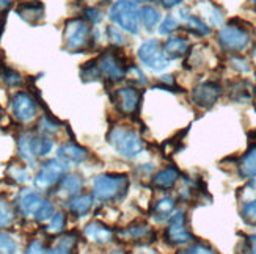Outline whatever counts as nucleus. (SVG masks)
I'll return each instance as SVG.
<instances>
[{
	"mask_svg": "<svg viewBox=\"0 0 256 254\" xmlns=\"http://www.w3.org/2000/svg\"><path fill=\"white\" fill-rule=\"evenodd\" d=\"M112 254H123V251H120V250H115V251H112Z\"/></svg>",
	"mask_w": 256,
	"mask_h": 254,
	"instance_id": "nucleus-49",
	"label": "nucleus"
},
{
	"mask_svg": "<svg viewBox=\"0 0 256 254\" xmlns=\"http://www.w3.org/2000/svg\"><path fill=\"white\" fill-rule=\"evenodd\" d=\"M160 20V13L154 6L144 5L140 8V22L146 30H152Z\"/></svg>",
	"mask_w": 256,
	"mask_h": 254,
	"instance_id": "nucleus-26",
	"label": "nucleus"
},
{
	"mask_svg": "<svg viewBox=\"0 0 256 254\" xmlns=\"http://www.w3.org/2000/svg\"><path fill=\"white\" fill-rule=\"evenodd\" d=\"M254 93V86L248 80H238L230 86V99L236 104L252 102Z\"/></svg>",
	"mask_w": 256,
	"mask_h": 254,
	"instance_id": "nucleus-14",
	"label": "nucleus"
},
{
	"mask_svg": "<svg viewBox=\"0 0 256 254\" xmlns=\"http://www.w3.org/2000/svg\"><path fill=\"white\" fill-rule=\"evenodd\" d=\"M64 47L71 52H79L85 49L92 41V28L88 25V22L84 19H70L64 24L63 31Z\"/></svg>",
	"mask_w": 256,
	"mask_h": 254,
	"instance_id": "nucleus-4",
	"label": "nucleus"
},
{
	"mask_svg": "<svg viewBox=\"0 0 256 254\" xmlns=\"http://www.w3.org/2000/svg\"><path fill=\"white\" fill-rule=\"evenodd\" d=\"M26 254H46V251H44V248H42V245H41V242L35 240V242H32V244L27 247Z\"/></svg>",
	"mask_w": 256,
	"mask_h": 254,
	"instance_id": "nucleus-43",
	"label": "nucleus"
},
{
	"mask_svg": "<svg viewBox=\"0 0 256 254\" xmlns=\"http://www.w3.org/2000/svg\"><path fill=\"white\" fill-rule=\"evenodd\" d=\"M46 254H70V251L68 250H63V248H55V250L46 251Z\"/></svg>",
	"mask_w": 256,
	"mask_h": 254,
	"instance_id": "nucleus-48",
	"label": "nucleus"
},
{
	"mask_svg": "<svg viewBox=\"0 0 256 254\" xmlns=\"http://www.w3.org/2000/svg\"><path fill=\"white\" fill-rule=\"evenodd\" d=\"M58 159L64 163H82L86 159V151L77 145H62L58 148Z\"/></svg>",
	"mask_w": 256,
	"mask_h": 254,
	"instance_id": "nucleus-19",
	"label": "nucleus"
},
{
	"mask_svg": "<svg viewBox=\"0 0 256 254\" xmlns=\"http://www.w3.org/2000/svg\"><path fill=\"white\" fill-rule=\"evenodd\" d=\"M174 207L176 203L172 196H164L160 200L156 203L154 206V215L159 222H165V220L172 218V215L174 214Z\"/></svg>",
	"mask_w": 256,
	"mask_h": 254,
	"instance_id": "nucleus-23",
	"label": "nucleus"
},
{
	"mask_svg": "<svg viewBox=\"0 0 256 254\" xmlns=\"http://www.w3.org/2000/svg\"><path fill=\"white\" fill-rule=\"evenodd\" d=\"M180 14H181V19L186 24L187 30H190L192 33H195V35L206 36V35H209V33H210V28L204 24L202 19L196 17L195 14H192L190 11H188V8H182L180 11Z\"/></svg>",
	"mask_w": 256,
	"mask_h": 254,
	"instance_id": "nucleus-18",
	"label": "nucleus"
},
{
	"mask_svg": "<svg viewBox=\"0 0 256 254\" xmlns=\"http://www.w3.org/2000/svg\"><path fill=\"white\" fill-rule=\"evenodd\" d=\"M16 13L20 19H24L28 24H38L44 17V5L38 0H32V2H22L18 8Z\"/></svg>",
	"mask_w": 256,
	"mask_h": 254,
	"instance_id": "nucleus-15",
	"label": "nucleus"
},
{
	"mask_svg": "<svg viewBox=\"0 0 256 254\" xmlns=\"http://www.w3.org/2000/svg\"><path fill=\"white\" fill-rule=\"evenodd\" d=\"M239 174L246 179L256 178V146H252L239 162Z\"/></svg>",
	"mask_w": 256,
	"mask_h": 254,
	"instance_id": "nucleus-20",
	"label": "nucleus"
},
{
	"mask_svg": "<svg viewBox=\"0 0 256 254\" xmlns=\"http://www.w3.org/2000/svg\"><path fill=\"white\" fill-rule=\"evenodd\" d=\"M84 181L77 174H66L60 181V190L66 195H76L82 189Z\"/></svg>",
	"mask_w": 256,
	"mask_h": 254,
	"instance_id": "nucleus-27",
	"label": "nucleus"
},
{
	"mask_svg": "<svg viewBox=\"0 0 256 254\" xmlns=\"http://www.w3.org/2000/svg\"><path fill=\"white\" fill-rule=\"evenodd\" d=\"M108 141L114 149L124 159H134L143 151L142 138L137 135L136 130L126 127H114L108 134Z\"/></svg>",
	"mask_w": 256,
	"mask_h": 254,
	"instance_id": "nucleus-3",
	"label": "nucleus"
},
{
	"mask_svg": "<svg viewBox=\"0 0 256 254\" xmlns=\"http://www.w3.org/2000/svg\"><path fill=\"white\" fill-rule=\"evenodd\" d=\"M176 30H178V20L172 14L166 16L162 20V24L159 25V33H160V35H172V33L176 31Z\"/></svg>",
	"mask_w": 256,
	"mask_h": 254,
	"instance_id": "nucleus-33",
	"label": "nucleus"
},
{
	"mask_svg": "<svg viewBox=\"0 0 256 254\" xmlns=\"http://www.w3.org/2000/svg\"><path fill=\"white\" fill-rule=\"evenodd\" d=\"M11 108L14 116L22 123H27L36 116V102L27 93H16L11 97Z\"/></svg>",
	"mask_w": 256,
	"mask_h": 254,
	"instance_id": "nucleus-11",
	"label": "nucleus"
},
{
	"mask_svg": "<svg viewBox=\"0 0 256 254\" xmlns=\"http://www.w3.org/2000/svg\"><path fill=\"white\" fill-rule=\"evenodd\" d=\"M140 61L151 71H164L168 66V58L164 53V46L158 39L144 41L138 49Z\"/></svg>",
	"mask_w": 256,
	"mask_h": 254,
	"instance_id": "nucleus-5",
	"label": "nucleus"
},
{
	"mask_svg": "<svg viewBox=\"0 0 256 254\" xmlns=\"http://www.w3.org/2000/svg\"><path fill=\"white\" fill-rule=\"evenodd\" d=\"M220 96H222V86L217 82H203L194 88L192 102L198 108L208 110L216 105Z\"/></svg>",
	"mask_w": 256,
	"mask_h": 254,
	"instance_id": "nucleus-8",
	"label": "nucleus"
},
{
	"mask_svg": "<svg viewBox=\"0 0 256 254\" xmlns=\"http://www.w3.org/2000/svg\"><path fill=\"white\" fill-rule=\"evenodd\" d=\"M11 176L18 181V182H27L28 181V173L26 170H20V168H14L11 171Z\"/></svg>",
	"mask_w": 256,
	"mask_h": 254,
	"instance_id": "nucleus-44",
	"label": "nucleus"
},
{
	"mask_svg": "<svg viewBox=\"0 0 256 254\" xmlns=\"http://www.w3.org/2000/svg\"><path fill=\"white\" fill-rule=\"evenodd\" d=\"M247 254H256V234H252L247 237Z\"/></svg>",
	"mask_w": 256,
	"mask_h": 254,
	"instance_id": "nucleus-46",
	"label": "nucleus"
},
{
	"mask_svg": "<svg viewBox=\"0 0 256 254\" xmlns=\"http://www.w3.org/2000/svg\"><path fill=\"white\" fill-rule=\"evenodd\" d=\"M190 254H218L216 250H212V248H209V247H206V245H202V244H196V245H194L190 250H187Z\"/></svg>",
	"mask_w": 256,
	"mask_h": 254,
	"instance_id": "nucleus-41",
	"label": "nucleus"
},
{
	"mask_svg": "<svg viewBox=\"0 0 256 254\" xmlns=\"http://www.w3.org/2000/svg\"><path fill=\"white\" fill-rule=\"evenodd\" d=\"M85 237L98 245H106L114 240V231L99 222H92L85 226Z\"/></svg>",
	"mask_w": 256,
	"mask_h": 254,
	"instance_id": "nucleus-13",
	"label": "nucleus"
},
{
	"mask_svg": "<svg viewBox=\"0 0 256 254\" xmlns=\"http://www.w3.org/2000/svg\"><path fill=\"white\" fill-rule=\"evenodd\" d=\"M128 75H130V77H132L134 83H144V79H143L142 71H140L138 68H136V66H129L126 77H128Z\"/></svg>",
	"mask_w": 256,
	"mask_h": 254,
	"instance_id": "nucleus-42",
	"label": "nucleus"
},
{
	"mask_svg": "<svg viewBox=\"0 0 256 254\" xmlns=\"http://www.w3.org/2000/svg\"><path fill=\"white\" fill-rule=\"evenodd\" d=\"M126 236L130 240H142V239H146L148 236H152V233L148 225H136V226L128 228Z\"/></svg>",
	"mask_w": 256,
	"mask_h": 254,
	"instance_id": "nucleus-30",
	"label": "nucleus"
},
{
	"mask_svg": "<svg viewBox=\"0 0 256 254\" xmlns=\"http://www.w3.org/2000/svg\"><path fill=\"white\" fill-rule=\"evenodd\" d=\"M101 68H99L98 61H90L86 63L84 68L80 69V77L84 82H93V80H99V77H101Z\"/></svg>",
	"mask_w": 256,
	"mask_h": 254,
	"instance_id": "nucleus-29",
	"label": "nucleus"
},
{
	"mask_svg": "<svg viewBox=\"0 0 256 254\" xmlns=\"http://www.w3.org/2000/svg\"><path fill=\"white\" fill-rule=\"evenodd\" d=\"M180 254H190V253H188V251H182V253H180Z\"/></svg>",
	"mask_w": 256,
	"mask_h": 254,
	"instance_id": "nucleus-51",
	"label": "nucleus"
},
{
	"mask_svg": "<svg viewBox=\"0 0 256 254\" xmlns=\"http://www.w3.org/2000/svg\"><path fill=\"white\" fill-rule=\"evenodd\" d=\"M44 201L46 200H42L38 193L26 190L19 198V209H20V212L27 217H36V214L40 212V209L42 207Z\"/></svg>",
	"mask_w": 256,
	"mask_h": 254,
	"instance_id": "nucleus-16",
	"label": "nucleus"
},
{
	"mask_svg": "<svg viewBox=\"0 0 256 254\" xmlns=\"http://www.w3.org/2000/svg\"><path fill=\"white\" fill-rule=\"evenodd\" d=\"M55 212H54V206H52V203H49L48 200L44 201V204H42V207L40 209V212L36 214V220L38 222H46V220H49V218H52V215H54Z\"/></svg>",
	"mask_w": 256,
	"mask_h": 254,
	"instance_id": "nucleus-38",
	"label": "nucleus"
},
{
	"mask_svg": "<svg viewBox=\"0 0 256 254\" xmlns=\"http://www.w3.org/2000/svg\"><path fill=\"white\" fill-rule=\"evenodd\" d=\"M107 38H108L110 42L115 44V46H123V44L126 42L123 33H121V28L120 27H114V25L107 27Z\"/></svg>",
	"mask_w": 256,
	"mask_h": 254,
	"instance_id": "nucleus-34",
	"label": "nucleus"
},
{
	"mask_svg": "<svg viewBox=\"0 0 256 254\" xmlns=\"http://www.w3.org/2000/svg\"><path fill=\"white\" fill-rule=\"evenodd\" d=\"M84 14H85V17H86L88 20L93 22V24H98V22H101V20H102V11L99 9V8H96V6L85 8Z\"/></svg>",
	"mask_w": 256,
	"mask_h": 254,
	"instance_id": "nucleus-39",
	"label": "nucleus"
},
{
	"mask_svg": "<svg viewBox=\"0 0 256 254\" xmlns=\"http://www.w3.org/2000/svg\"><path fill=\"white\" fill-rule=\"evenodd\" d=\"M188 50V41L182 36H170L164 44V53L168 60L181 58Z\"/></svg>",
	"mask_w": 256,
	"mask_h": 254,
	"instance_id": "nucleus-17",
	"label": "nucleus"
},
{
	"mask_svg": "<svg viewBox=\"0 0 256 254\" xmlns=\"http://www.w3.org/2000/svg\"><path fill=\"white\" fill-rule=\"evenodd\" d=\"M140 101H142V93L136 86L120 88L115 93V102L120 108V112L124 113L126 116L134 115L137 112L140 107Z\"/></svg>",
	"mask_w": 256,
	"mask_h": 254,
	"instance_id": "nucleus-10",
	"label": "nucleus"
},
{
	"mask_svg": "<svg viewBox=\"0 0 256 254\" xmlns=\"http://www.w3.org/2000/svg\"><path fill=\"white\" fill-rule=\"evenodd\" d=\"M93 206V196L92 195H79L71 198V201L68 204L70 212L76 217H82L85 215Z\"/></svg>",
	"mask_w": 256,
	"mask_h": 254,
	"instance_id": "nucleus-22",
	"label": "nucleus"
},
{
	"mask_svg": "<svg viewBox=\"0 0 256 254\" xmlns=\"http://www.w3.org/2000/svg\"><path fill=\"white\" fill-rule=\"evenodd\" d=\"M99 68L104 75H107L110 80H121L128 74V68L120 60V57L114 52H104L98 60Z\"/></svg>",
	"mask_w": 256,
	"mask_h": 254,
	"instance_id": "nucleus-12",
	"label": "nucleus"
},
{
	"mask_svg": "<svg viewBox=\"0 0 256 254\" xmlns=\"http://www.w3.org/2000/svg\"><path fill=\"white\" fill-rule=\"evenodd\" d=\"M165 239L170 242L172 245H184L192 242L194 237L186 228V215L182 211H178L172 215L170 225L165 231Z\"/></svg>",
	"mask_w": 256,
	"mask_h": 254,
	"instance_id": "nucleus-9",
	"label": "nucleus"
},
{
	"mask_svg": "<svg viewBox=\"0 0 256 254\" xmlns=\"http://www.w3.org/2000/svg\"><path fill=\"white\" fill-rule=\"evenodd\" d=\"M129 187L128 176L124 174H101L93 182V195L99 201L121 200Z\"/></svg>",
	"mask_w": 256,
	"mask_h": 254,
	"instance_id": "nucleus-1",
	"label": "nucleus"
},
{
	"mask_svg": "<svg viewBox=\"0 0 256 254\" xmlns=\"http://www.w3.org/2000/svg\"><path fill=\"white\" fill-rule=\"evenodd\" d=\"M242 218L247 223H256V201H248L242 207Z\"/></svg>",
	"mask_w": 256,
	"mask_h": 254,
	"instance_id": "nucleus-35",
	"label": "nucleus"
},
{
	"mask_svg": "<svg viewBox=\"0 0 256 254\" xmlns=\"http://www.w3.org/2000/svg\"><path fill=\"white\" fill-rule=\"evenodd\" d=\"M253 2H254V5H256V0H253Z\"/></svg>",
	"mask_w": 256,
	"mask_h": 254,
	"instance_id": "nucleus-52",
	"label": "nucleus"
},
{
	"mask_svg": "<svg viewBox=\"0 0 256 254\" xmlns=\"http://www.w3.org/2000/svg\"><path fill=\"white\" fill-rule=\"evenodd\" d=\"M40 127H41L42 132H46V134H54V132H57V127H55V124L49 123V121H48L46 118H42V119H41Z\"/></svg>",
	"mask_w": 256,
	"mask_h": 254,
	"instance_id": "nucleus-45",
	"label": "nucleus"
},
{
	"mask_svg": "<svg viewBox=\"0 0 256 254\" xmlns=\"http://www.w3.org/2000/svg\"><path fill=\"white\" fill-rule=\"evenodd\" d=\"M231 66H232V69H236L239 72H248L250 71V64L246 58H242V57H232L230 60Z\"/></svg>",
	"mask_w": 256,
	"mask_h": 254,
	"instance_id": "nucleus-40",
	"label": "nucleus"
},
{
	"mask_svg": "<svg viewBox=\"0 0 256 254\" xmlns=\"http://www.w3.org/2000/svg\"><path fill=\"white\" fill-rule=\"evenodd\" d=\"M33 134H30V132H27V134L20 135L19 137V141H18V148H19V154L20 157L24 159L26 162L28 163H33L35 162V154H33Z\"/></svg>",
	"mask_w": 256,
	"mask_h": 254,
	"instance_id": "nucleus-25",
	"label": "nucleus"
},
{
	"mask_svg": "<svg viewBox=\"0 0 256 254\" xmlns=\"http://www.w3.org/2000/svg\"><path fill=\"white\" fill-rule=\"evenodd\" d=\"M4 82L8 85V86H18L22 83V77L19 72L13 71V69H4Z\"/></svg>",
	"mask_w": 256,
	"mask_h": 254,
	"instance_id": "nucleus-36",
	"label": "nucleus"
},
{
	"mask_svg": "<svg viewBox=\"0 0 256 254\" xmlns=\"http://www.w3.org/2000/svg\"><path fill=\"white\" fill-rule=\"evenodd\" d=\"M11 222H13V212L10 211L6 203L0 201V228L11 225Z\"/></svg>",
	"mask_w": 256,
	"mask_h": 254,
	"instance_id": "nucleus-37",
	"label": "nucleus"
},
{
	"mask_svg": "<svg viewBox=\"0 0 256 254\" xmlns=\"http://www.w3.org/2000/svg\"><path fill=\"white\" fill-rule=\"evenodd\" d=\"M184 0H160V3L165 6V8H174L178 5H181Z\"/></svg>",
	"mask_w": 256,
	"mask_h": 254,
	"instance_id": "nucleus-47",
	"label": "nucleus"
},
{
	"mask_svg": "<svg viewBox=\"0 0 256 254\" xmlns=\"http://www.w3.org/2000/svg\"><path fill=\"white\" fill-rule=\"evenodd\" d=\"M218 42L226 52H242L248 46L250 35L236 25H226L218 31Z\"/></svg>",
	"mask_w": 256,
	"mask_h": 254,
	"instance_id": "nucleus-7",
	"label": "nucleus"
},
{
	"mask_svg": "<svg viewBox=\"0 0 256 254\" xmlns=\"http://www.w3.org/2000/svg\"><path fill=\"white\" fill-rule=\"evenodd\" d=\"M180 179V171H178L174 167H168L162 171H159L158 174L152 178V184L154 187H158V189H172L174 187V184Z\"/></svg>",
	"mask_w": 256,
	"mask_h": 254,
	"instance_id": "nucleus-21",
	"label": "nucleus"
},
{
	"mask_svg": "<svg viewBox=\"0 0 256 254\" xmlns=\"http://www.w3.org/2000/svg\"><path fill=\"white\" fill-rule=\"evenodd\" d=\"M108 17L121 30L134 33V35L138 33L140 8H137V3L134 0H116L108 9Z\"/></svg>",
	"mask_w": 256,
	"mask_h": 254,
	"instance_id": "nucleus-2",
	"label": "nucleus"
},
{
	"mask_svg": "<svg viewBox=\"0 0 256 254\" xmlns=\"http://www.w3.org/2000/svg\"><path fill=\"white\" fill-rule=\"evenodd\" d=\"M54 143L48 137H33V154L35 157H44L52 151Z\"/></svg>",
	"mask_w": 256,
	"mask_h": 254,
	"instance_id": "nucleus-28",
	"label": "nucleus"
},
{
	"mask_svg": "<svg viewBox=\"0 0 256 254\" xmlns=\"http://www.w3.org/2000/svg\"><path fill=\"white\" fill-rule=\"evenodd\" d=\"M198 8L208 17L210 25L222 27V24H224V14H222V11L214 3H210V2H208V0H204V2H202L198 5Z\"/></svg>",
	"mask_w": 256,
	"mask_h": 254,
	"instance_id": "nucleus-24",
	"label": "nucleus"
},
{
	"mask_svg": "<svg viewBox=\"0 0 256 254\" xmlns=\"http://www.w3.org/2000/svg\"><path fill=\"white\" fill-rule=\"evenodd\" d=\"M16 244L8 234L0 233V254H14Z\"/></svg>",
	"mask_w": 256,
	"mask_h": 254,
	"instance_id": "nucleus-32",
	"label": "nucleus"
},
{
	"mask_svg": "<svg viewBox=\"0 0 256 254\" xmlns=\"http://www.w3.org/2000/svg\"><path fill=\"white\" fill-rule=\"evenodd\" d=\"M136 2H151V0H136Z\"/></svg>",
	"mask_w": 256,
	"mask_h": 254,
	"instance_id": "nucleus-50",
	"label": "nucleus"
},
{
	"mask_svg": "<svg viewBox=\"0 0 256 254\" xmlns=\"http://www.w3.org/2000/svg\"><path fill=\"white\" fill-rule=\"evenodd\" d=\"M66 173V165L60 159H50L42 163L38 174L35 176V187L40 190H48L52 185L63 179Z\"/></svg>",
	"mask_w": 256,
	"mask_h": 254,
	"instance_id": "nucleus-6",
	"label": "nucleus"
},
{
	"mask_svg": "<svg viewBox=\"0 0 256 254\" xmlns=\"http://www.w3.org/2000/svg\"><path fill=\"white\" fill-rule=\"evenodd\" d=\"M63 228H64V215L62 212L54 214L52 218H50V223L48 225V233L58 234L63 231Z\"/></svg>",
	"mask_w": 256,
	"mask_h": 254,
	"instance_id": "nucleus-31",
	"label": "nucleus"
}]
</instances>
